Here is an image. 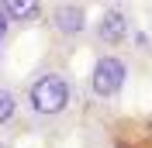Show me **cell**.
<instances>
[{
  "label": "cell",
  "mask_w": 152,
  "mask_h": 148,
  "mask_svg": "<svg viewBox=\"0 0 152 148\" xmlns=\"http://www.w3.org/2000/svg\"><path fill=\"white\" fill-rule=\"evenodd\" d=\"M80 103V86L69 73L66 62L59 59H42V62L24 76L21 83V107H24V124L31 131L52 134L66 128Z\"/></svg>",
  "instance_id": "1"
},
{
  "label": "cell",
  "mask_w": 152,
  "mask_h": 148,
  "mask_svg": "<svg viewBox=\"0 0 152 148\" xmlns=\"http://www.w3.org/2000/svg\"><path fill=\"white\" fill-rule=\"evenodd\" d=\"M132 83V55L118 48V52H97L90 62V73L83 79V93L94 103H118L121 93Z\"/></svg>",
  "instance_id": "2"
},
{
  "label": "cell",
  "mask_w": 152,
  "mask_h": 148,
  "mask_svg": "<svg viewBox=\"0 0 152 148\" xmlns=\"http://www.w3.org/2000/svg\"><path fill=\"white\" fill-rule=\"evenodd\" d=\"M90 7H86V0H52L45 10V24L52 41H56L62 52H73V48L86 45V38H90Z\"/></svg>",
  "instance_id": "3"
},
{
  "label": "cell",
  "mask_w": 152,
  "mask_h": 148,
  "mask_svg": "<svg viewBox=\"0 0 152 148\" xmlns=\"http://www.w3.org/2000/svg\"><path fill=\"white\" fill-rule=\"evenodd\" d=\"M132 35H135V17L128 10V4H104L97 21H90L86 45L94 52H118L132 41Z\"/></svg>",
  "instance_id": "4"
},
{
  "label": "cell",
  "mask_w": 152,
  "mask_h": 148,
  "mask_svg": "<svg viewBox=\"0 0 152 148\" xmlns=\"http://www.w3.org/2000/svg\"><path fill=\"white\" fill-rule=\"evenodd\" d=\"M0 7L14 21V28H35L45 21V10H48V0H0Z\"/></svg>",
  "instance_id": "5"
},
{
  "label": "cell",
  "mask_w": 152,
  "mask_h": 148,
  "mask_svg": "<svg viewBox=\"0 0 152 148\" xmlns=\"http://www.w3.org/2000/svg\"><path fill=\"white\" fill-rule=\"evenodd\" d=\"M24 124V107H21V90L0 79V134H10Z\"/></svg>",
  "instance_id": "6"
},
{
  "label": "cell",
  "mask_w": 152,
  "mask_h": 148,
  "mask_svg": "<svg viewBox=\"0 0 152 148\" xmlns=\"http://www.w3.org/2000/svg\"><path fill=\"white\" fill-rule=\"evenodd\" d=\"M14 21L7 17V14H4V7H0V41H10V35H14Z\"/></svg>",
  "instance_id": "7"
},
{
  "label": "cell",
  "mask_w": 152,
  "mask_h": 148,
  "mask_svg": "<svg viewBox=\"0 0 152 148\" xmlns=\"http://www.w3.org/2000/svg\"><path fill=\"white\" fill-rule=\"evenodd\" d=\"M4 52H7V41H0V69H4V62H7V55H4Z\"/></svg>",
  "instance_id": "8"
},
{
  "label": "cell",
  "mask_w": 152,
  "mask_h": 148,
  "mask_svg": "<svg viewBox=\"0 0 152 148\" xmlns=\"http://www.w3.org/2000/svg\"><path fill=\"white\" fill-rule=\"evenodd\" d=\"M97 4L104 7V4H128V0H97Z\"/></svg>",
  "instance_id": "9"
},
{
  "label": "cell",
  "mask_w": 152,
  "mask_h": 148,
  "mask_svg": "<svg viewBox=\"0 0 152 148\" xmlns=\"http://www.w3.org/2000/svg\"><path fill=\"white\" fill-rule=\"evenodd\" d=\"M48 4H52V0H48Z\"/></svg>",
  "instance_id": "10"
}]
</instances>
